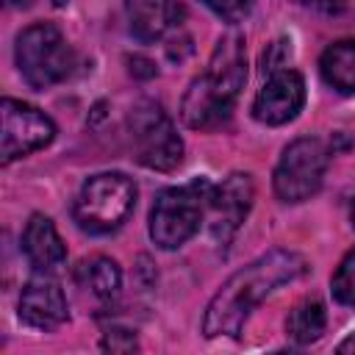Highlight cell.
<instances>
[{
	"mask_svg": "<svg viewBox=\"0 0 355 355\" xmlns=\"http://www.w3.org/2000/svg\"><path fill=\"white\" fill-rule=\"evenodd\" d=\"M308 272V261L294 250H269L236 275H230L222 288L214 294V300L205 308L202 316V333L208 338L230 336L239 338L247 316L255 305H261L272 291H277L286 283L300 280Z\"/></svg>",
	"mask_w": 355,
	"mask_h": 355,
	"instance_id": "obj_1",
	"label": "cell"
},
{
	"mask_svg": "<svg viewBox=\"0 0 355 355\" xmlns=\"http://www.w3.org/2000/svg\"><path fill=\"white\" fill-rule=\"evenodd\" d=\"M247 80V61H244V36L230 31L219 36L211 61L202 75H197L183 94L180 116L194 130H211L230 119L239 92Z\"/></svg>",
	"mask_w": 355,
	"mask_h": 355,
	"instance_id": "obj_2",
	"label": "cell"
},
{
	"mask_svg": "<svg viewBox=\"0 0 355 355\" xmlns=\"http://www.w3.org/2000/svg\"><path fill=\"white\" fill-rule=\"evenodd\" d=\"M211 191L214 189L205 178L161 191L150 211V239L161 250H175L186 244L200 230V222L208 211Z\"/></svg>",
	"mask_w": 355,
	"mask_h": 355,
	"instance_id": "obj_3",
	"label": "cell"
},
{
	"mask_svg": "<svg viewBox=\"0 0 355 355\" xmlns=\"http://www.w3.org/2000/svg\"><path fill=\"white\" fill-rule=\"evenodd\" d=\"M136 202V186L122 172H100L89 178L78 200L72 205L75 222L89 233H111L116 230Z\"/></svg>",
	"mask_w": 355,
	"mask_h": 355,
	"instance_id": "obj_4",
	"label": "cell"
},
{
	"mask_svg": "<svg viewBox=\"0 0 355 355\" xmlns=\"http://www.w3.org/2000/svg\"><path fill=\"white\" fill-rule=\"evenodd\" d=\"M17 67L22 80L42 92L61 83L72 72V50L55 25L36 22L17 36Z\"/></svg>",
	"mask_w": 355,
	"mask_h": 355,
	"instance_id": "obj_5",
	"label": "cell"
},
{
	"mask_svg": "<svg viewBox=\"0 0 355 355\" xmlns=\"http://www.w3.org/2000/svg\"><path fill=\"white\" fill-rule=\"evenodd\" d=\"M128 125L133 136V153L141 166L155 172H169L183 161V141L158 103L153 100L136 103L128 116Z\"/></svg>",
	"mask_w": 355,
	"mask_h": 355,
	"instance_id": "obj_6",
	"label": "cell"
},
{
	"mask_svg": "<svg viewBox=\"0 0 355 355\" xmlns=\"http://www.w3.org/2000/svg\"><path fill=\"white\" fill-rule=\"evenodd\" d=\"M327 164H330V153L319 139L302 136L291 141L283 150L275 169V194L283 202L311 200L322 189Z\"/></svg>",
	"mask_w": 355,
	"mask_h": 355,
	"instance_id": "obj_7",
	"label": "cell"
},
{
	"mask_svg": "<svg viewBox=\"0 0 355 355\" xmlns=\"http://www.w3.org/2000/svg\"><path fill=\"white\" fill-rule=\"evenodd\" d=\"M0 116H3V139H0L3 164H11L14 158H22V155L50 144L55 136L53 119L22 100L6 97L0 103Z\"/></svg>",
	"mask_w": 355,
	"mask_h": 355,
	"instance_id": "obj_8",
	"label": "cell"
},
{
	"mask_svg": "<svg viewBox=\"0 0 355 355\" xmlns=\"http://www.w3.org/2000/svg\"><path fill=\"white\" fill-rule=\"evenodd\" d=\"M252 197H255V183H252V175H247V172L227 175L211 191L208 230L219 247H227L233 241V236L239 233L241 222L247 219V214L252 208Z\"/></svg>",
	"mask_w": 355,
	"mask_h": 355,
	"instance_id": "obj_9",
	"label": "cell"
},
{
	"mask_svg": "<svg viewBox=\"0 0 355 355\" xmlns=\"http://www.w3.org/2000/svg\"><path fill=\"white\" fill-rule=\"evenodd\" d=\"M305 105V80L297 69H275L252 100V116L263 125H286Z\"/></svg>",
	"mask_w": 355,
	"mask_h": 355,
	"instance_id": "obj_10",
	"label": "cell"
},
{
	"mask_svg": "<svg viewBox=\"0 0 355 355\" xmlns=\"http://www.w3.org/2000/svg\"><path fill=\"white\" fill-rule=\"evenodd\" d=\"M19 319L36 330H55L67 322V297L50 277H33L19 294Z\"/></svg>",
	"mask_w": 355,
	"mask_h": 355,
	"instance_id": "obj_11",
	"label": "cell"
},
{
	"mask_svg": "<svg viewBox=\"0 0 355 355\" xmlns=\"http://www.w3.org/2000/svg\"><path fill=\"white\" fill-rule=\"evenodd\" d=\"M130 33L139 42H155L180 22V0H125Z\"/></svg>",
	"mask_w": 355,
	"mask_h": 355,
	"instance_id": "obj_12",
	"label": "cell"
},
{
	"mask_svg": "<svg viewBox=\"0 0 355 355\" xmlns=\"http://www.w3.org/2000/svg\"><path fill=\"white\" fill-rule=\"evenodd\" d=\"M22 252L28 255L31 266H36L39 272H50V269L61 266L67 258V247H64L55 225L42 214H33L31 222L25 225Z\"/></svg>",
	"mask_w": 355,
	"mask_h": 355,
	"instance_id": "obj_13",
	"label": "cell"
},
{
	"mask_svg": "<svg viewBox=\"0 0 355 355\" xmlns=\"http://www.w3.org/2000/svg\"><path fill=\"white\" fill-rule=\"evenodd\" d=\"M319 69L327 86H333L341 94H355V42L352 39L333 42L322 53Z\"/></svg>",
	"mask_w": 355,
	"mask_h": 355,
	"instance_id": "obj_14",
	"label": "cell"
},
{
	"mask_svg": "<svg viewBox=\"0 0 355 355\" xmlns=\"http://www.w3.org/2000/svg\"><path fill=\"white\" fill-rule=\"evenodd\" d=\"M78 280L83 283V288H89L103 302L116 300V294L122 288V272L105 255H94V258L83 261L80 269H78Z\"/></svg>",
	"mask_w": 355,
	"mask_h": 355,
	"instance_id": "obj_15",
	"label": "cell"
},
{
	"mask_svg": "<svg viewBox=\"0 0 355 355\" xmlns=\"http://www.w3.org/2000/svg\"><path fill=\"white\" fill-rule=\"evenodd\" d=\"M327 313L319 300H302L286 316V333L294 344H311L324 333Z\"/></svg>",
	"mask_w": 355,
	"mask_h": 355,
	"instance_id": "obj_16",
	"label": "cell"
},
{
	"mask_svg": "<svg viewBox=\"0 0 355 355\" xmlns=\"http://www.w3.org/2000/svg\"><path fill=\"white\" fill-rule=\"evenodd\" d=\"M330 288H333V297H336L341 305L355 308V250H349V252L344 255V261L338 263Z\"/></svg>",
	"mask_w": 355,
	"mask_h": 355,
	"instance_id": "obj_17",
	"label": "cell"
},
{
	"mask_svg": "<svg viewBox=\"0 0 355 355\" xmlns=\"http://www.w3.org/2000/svg\"><path fill=\"white\" fill-rule=\"evenodd\" d=\"M216 17H222V19H227V22H239L250 8H252V3L255 0H202Z\"/></svg>",
	"mask_w": 355,
	"mask_h": 355,
	"instance_id": "obj_18",
	"label": "cell"
},
{
	"mask_svg": "<svg viewBox=\"0 0 355 355\" xmlns=\"http://www.w3.org/2000/svg\"><path fill=\"white\" fill-rule=\"evenodd\" d=\"M103 349H111V352H133V349H139V344H136V336L130 330L111 327L103 336Z\"/></svg>",
	"mask_w": 355,
	"mask_h": 355,
	"instance_id": "obj_19",
	"label": "cell"
},
{
	"mask_svg": "<svg viewBox=\"0 0 355 355\" xmlns=\"http://www.w3.org/2000/svg\"><path fill=\"white\" fill-rule=\"evenodd\" d=\"M128 69H130V75L133 78H139V80H150V78H155V64L150 61V58H144V55H130L128 58Z\"/></svg>",
	"mask_w": 355,
	"mask_h": 355,
	"instance_id": "obj_20",
	"label": "cell"
},
{
	"mask_svg": "<svg viewBox=\"0 0 355 355\" xmlns=\"http://www.w3.org/2000/svg\"><path fill=\"white\" fill-rule=\"evenodd\" d=\"M336 349H338V352H355V333H352L347 341H341Z\"/></svg>",
	"mask_w": 355,
	"mask_h": 355,
	"instance_id": "obj_21",
	"label": "cell"
},
{
	"mask_svg": "<svg viewBox=\"0 0 355 355\" xmlns=\"http://www.w3.org/2000/svg\"><path fill=\"white\" fill-rule=\"evenodd\" d=\"M8 6H17V8H22V6H31V0H6Z\"/></svg>",
	"mask_w": 355,
	"mask_h": 355,
	"instance_id": "obj_22",
	"label": "cell"
},
{
	"mask_svg": "<svg viewBox=\"0 0 355 355\" xmlns=\"http://www.w3.org/2000/svg\"><path fill=\"white\" fill-rule=\"evenodd\" d=\"M69 0H53V6H67Z\"/></svg>",
	"mask_w": 355,
	"mask_h": 355,
	"instance_id": "obj_23",
	"label": "cell"
},
{
	"mask_svg": "<svg viewBox=\"0 0 355 355\" xmlns=\"http://www.w3.org/2000/svg\"><path fill=\"white\" fill-rule=\"evenodd\" d=\"M352 225H355V202H352Z\"/></svg>",
	"mask_w": 355,
	"mask_h": 355,
	"instance_id": "obj_24",
	"label": "cell"
},
{
	"mask_svg": "<svg viewBox=\"0 0 355 355\" xmlns=\"http://www.w3.org/2000/svg\"><path fill=\"white\" fill-rule=\"evenodd\" d=\"M297 3H313V0H297Z\"/></svg>",
	"mask_w": 355,
	"mask_h": 355,
	"instance_id": "obj_25",
	"label": "cell"
}]
</instances>
